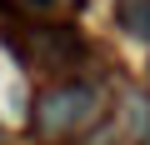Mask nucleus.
<instances>
[{
	"label": "nucleus",
	"mask_w": 150,
	"mask_h": 145,
	"mask_svg": "<svg viewBox=\"0 0 150 145\" xmlns=\"http://www.w3.org/2000/svg\"><path fill=\"white\" fill-rule=\"evenodd\" d=\"M95 120V90L90 85H50L35 100V125L45 135H70Z\"/></svg>",
	"instance_id": "f257e3e1"
},
{
	"label": "nucleus",
	"mask_w": 150,
	"mask_h": 145,
	"mask_svg": "<svg viewBox=\"0 0 150 145\" xmlns=\"http://www.w3.org/2000/svg\"><path fill=\"white\" fill-rule=\"evenodd\" d=\"M120 25L140 40H150V0H125L120 5Z\"/></svg>",
	"instance_id": "7ed1b4c3"
},
{
	"label": "nucleus",
	"mask_w": 150,
	"mask_h": 145,
	"mask_svg": "<svg viewBox=\"0 0 150 145\" xmlns=\"http://www.w3.org/2000/svg\"><path fill=\"white\" fill-rule=\"evenodd\" d=\"M25 5H35V10H55V5H65V0H25Z\"/></svg>",
	"instance_id": "20e7f679"
},
{
	"label": "nucleus",
	"mask_w": 150,
	"mask_h": 145,
	"mask_svg": "<svg viewBox=\"0 0 150 145\" xmlns=\"http://www.w3.org/2000/svg\"><path fill=\"white\" fill-rule=\"evenodd\" d=\"M70 55H75V35H70L65 25H40V30L30 35V60H35V65H55V70H60Z\"/></svg>",
	"instance_id": "f03ea898"
}]
</instances>
